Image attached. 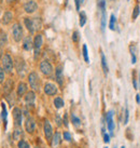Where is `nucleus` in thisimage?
<instances>
[{"label":"nucleus","instance_id":"1","mask_svg":"<svg viewBox=\"0 0 140 148\" xmlns=\"http://www.w3.org/2000/svg\"><path fill=\"white\" fill-rule=\"evenodd\" d=\"M1 65H2V68H3V70L7 74H11L12 73L13 68H14V62H13V60L10 54L5 53L1 58Z\"/></svg>","mask_w":140,"mask_h":148},{"label":"nucleus","instance_id":"2","mask_svg":"<svg viewBox=\"0 0 140 148\" xmlns=\"http://www.w3.org/2000/svg\"><path fill=\"white\" fill-rule=\"evenodd\" d=\"M28 83L33 91L40 90V78L36 71H31L28 75Z\"/></svg>","mask_w":140,"mask_h":148},{"label":"nucleus","instance_id":"3","mask_svg":"<svg viewBox=\"0 0 140 148\" xmlns=\"http://www.w3.org/2000/svg\"><path fill=\"white\" fill-rule=\"evenodd\" d=\"M12 36L15 42H20L24 37V32L21 23H14L12 26Z\"/></svg>","mask_w":140,"mask_h":148},{"label":"nucleus","instance_id":"4","mask_svg":"<svg viewBox=\"0 0 140 148\" xmlns=\"http://www.w3.org/2000/svg\"><path fill=\"white\" fill-rule=\"evenodd\" d=\"M43 45V37L41 34H37L33 38V50H35V58L40 55V50Z\"/></svg>","mask_w":140,"mask_h":148},{"label":"nucleus","instance_id":"5","mask_svg":"<svg viewBox=\"0 0 140 148\" xmlns=\"http://www.w3.org/2000/svg\"><path fill=\"white\" fill-rule=\"evenodd\" d=\"M13 120H14V125L15 127H21L22 121H23V111L18 107H14L12 111Z\"/></svg>","mask_w":140,"mask_h":148},{"label":"nucleus","instance_id":"6","mask_svg":"<svg viewBox=\"0 0 140 148\" xmlns=\"http://www.w3.org/2000/svg\"><path fill=\"white\" fill-rule=\"evenodd\" d=\"M40 71L44 76H51L53 74V66L48 60H44L40 63Z\"/></svg>","mask_w":140,"mask_h":148},{"label":"nucleus","instance_id":"7","mask_svg":"<svg viewBox=\"0 0 140 148\" xmlns=\"http://www.w3.org/2000/svg\"><path fill=\"white\" fill-rule=\"evenodd\" d=\"M43 131H44V136L48 142H51L52 138H53L54 132H53V127L51 125L49 120H46L44 123H43Z\"/></svg>","mask_w":140,"mask_h":148},{"label":"nucleus","instance_id":"8","mask_svg":"<svg viewBox=\"0 0 140 148\" xmlns=\"http://www.w3.org/2000/svg\"><path fill=\"white\" fill-rule=\"evenodd\" d=\"M43 91H44V93H46V95H49V96H54V95H56L58 93L57 86H55L54 83H51V82H48L44 84Z\"/></svg>","mask_w":140,"mask_h":148},{"label":"nucleus","instance_id":"9","mask_svg":"<svg viewBox=\"0 0 140 148\" xmlns=\"http://www.w3.org/2000/svg\"><path fill=\"white\" fill-rule=\"evenodd\" d=\"M25 130L29 134H33L36 130V121L33 120V118L29 117V116L25 120Z\"/></svg>","mask_w":140,"mask_h":148},{"label":"nucleus","instance_id":"10","mask_svg":"<svg viewBox=\"0 0 140 148\" xmlns=\"http://www.w3.org/2000/svg\"><path fill=\"white\" fill-rule=\"evenodd\" d=\"M37 9H38V4L35 0H28V1L24 4L25 12L29 13V14L36 12V11H37Z\"/></svg>","mask_w":140,"mask_h":148},{"label":"nucleus","instance_id":"11","mask_svg":"<svg viewBox=\"0 0 140 148\" xmlns=\"http://www.w3.org/2000/svg\"><path fill=\"white\" fill-rule=\"evenodd\" d=\"M113 114L114 111L113 110H109L107 112V116H106V122H107V127L108 131L112 133L113 130H114V122H113Z\"/></svg>","mask_w":140,"mask_h":148},{"label":"nucleus","instance_id":"12","mask_svg":"<svg viewBox=\"0 0 140 148\" xmlns=\"http://www.w3.org/2000/svg\"><path fill=\"white\" fill-rule=\"evenodd\" d=\"M24 99L25 103L27 105H33L35 104V101H36V93L35 91H28L26 94L24 95Z\"/></svg>","mask_w":140,"mask_h":148},{"label":"nucleus","instance_id":"13","mask_svg":"<svg viewBox=\"0 0 140 148\" xmlns=\"http://www.w3.org/2000/svg\"><path fill=\"white\" fill-rule=\"evenodd\" d=\"M15 68H16V71L18 75L23 76L24 73L26 71V64H25V61L22 60V58H18L17 62L15 63Z\"/></svg>","mask_w":140,"mask_h":148},{"label":"nucleus","instance_id":"14","mask_svg":"<svg viewBox=\"0 0 140 148\" xmlns=\"http://www.w3.org/2000/svg\"><path fill=\"white\" fill-rule=\"evenodd\" d=\"M13 86H14V82H13L12 79H8V80L4 82V84H3V93H4V95H5V96L12 93Z\"/></svg>","mask_w":140,"mask_h":148},{"label":"nucleus","instance_id":"15","mask_svg":"<svg viewBox=\"0 0 140 148\" xmlns=\"http://www.w3.org/2000/svg\"><path fill=\"white\" fill-rule=\"evenodd\" d=\"M55 78L59 86H63L64 83V76H63V66H57L55 69Z\"/></svg>","mask_w":140,"mask_h":148},{"label":"nucleus","instance_id":"16","mask_svg":"<svg viewBox=\"0 0 140 148\" xmlns=\"http://www.w3.org/2000/svg\"><path fill=\"white\" fill-rule=\"evenodd\" d=\"M23 49L26 51H30L31 49H33V40L31 36H27L24 38V41H23Z\"/></svg>","mask_w":140,"mask_h":148},{"label":"nucleus","instance_id":"17","mask_svg":"<svg viewBox=\"0 0 140 148\" xmlns=\"http://www.w3.org/2000/svg\"><path fill=\"white\" fill-rule=\"evenodd\" d=\"M27 89H28V86H27V84L25 82H23V81H21V82L17 84V90H16V93H17V96H24L28 91H27Z\"/></svg>","mask_w":140,"mask_h":148},{"label":"nucleus","instance_id":"18","mask_svg":"<svg viewBox=\"0 0 140 148\" xmlns=\"http://www.w3.org/2000/svg\"><path fill=\"white\" fill-rule=\"evenodd\" d=\"M62 143V135L59 132H55L53 135V138L51 140V145L53 148H57L59 145Z\"/></svg>","mask_w":140,"mask_h":148},{"label":"nucleus","instance_id":"19","mask_svg":"<svg viewBox=\"0 0 140 148\" xmlns=\"http://www.w3.org/2000/svg\"><path fill=\"white\" fill-rule=\"evenodd\" d=\"M24 24H25V26H26L27 30H28L30 34H33L35 32H36L33 18H30V17H24Z\"/></svg>","mask_w":140,"mask_h":148},{"label":"nucleus","instance_id":"20","mask_svg":"<svg viewBox=\"0 0 140 148\" xmlns=\"http://www.w3.org/2000/svg\"><path fill=\"white\" fill-rule=\"evenodd\" d=\"M13 20V14L12 12H10V11H7V12L3 14V17H2V24L3 25H8L10 24Z\"/></svg>","mask_w":140,"mask_h":148},{"label":"nucleus","instance_id":"21","mask_svg":"<svg viewBox=\"0 0 140 148\" xmlns=\"http://www.w3.org/2000/svg\"><path fill=\"white\" fill-rule=\"evenodd\" d=\"M23 130H22L21 127H15V130L13 131V140H17V142H20L21 138L23 137Z\"/></svg>","mask_w":140,"mask_h":148},{"label":"nucleus","instance_id":"22","mask_svg":"<svg viewBox=\"0 0 140 148\" xmlns=\"http://www.w3.org/2000/svg\"><path fill=\"white\" fill-rule=\"evenodd\" d=\"M100 56H101V67H103V70L105 75L108 74V71H109V68H108V65H107V58L105 56V54L103 52H100Z\"/></svg>","mask_w":140,"mask_h":148},{"label":"nucleus","instance_id":"23","mask_svg":"<svg viewBox=\"0 0 140 148\" xmlns=\"http://www.w3.org/2000/svg\"><path fill=\"white\" fill-rule=\"evenodd\" d=\"M0 105H1V108H2V110H1V118H2V120L4 121V124H5V127H7V117H8L7 107H5V104H4L3 102L0 104Z\"/></svg>","mask_w":140,"mask_h":148},{"label":"nucleus","instance_id":"24","mask_svg":"<svg viewBox=\"0 0 140 148\" xmlns=\"http://www.w3.org/2000/svg\"><path fill=\"white\" fill-rule=\"evenodd\" d=\"M64 105H65L64 99H63L60 96H57V97H55V99H54V106H55V108L60 109V108L64 107Z\"/></svg>","mask_w":140,"mask_h":148},{"label":"nucleus","instance_id":"25","mask_svg":"<svg viewBox=\"0 0 140 148\" xmlns=\"http://www.w3.org/2000/svg\"><path fill=\"white\" fill-rule=\"evenodd\" d=\"M129 52H130V56H132V63L135 64L137 62V58H136V47L135 45H129Z\"/></svg>","mask_w":140,"mask_h":148},{"label":"nucleus","instance_id":"26","mask_svg":"<svg viewBox=\"0 0 140 148\" xmlns=\"http://www.w3.org/2000/svg\"><path fill=\"white\" fill-rule=\"evenodd\" d=\"M100 26H101V30L105 32L106 28V23H107V15H106V11H101V18H100Z\"/></svg>","mask_w":140,"mask_h":148},{"label":"nucleus","instance_id":"27","mask_svg":"<svg viewBox=\"0 0 140 148\" xmlns=\"http://www.w3.org/2000/svg\"><path fill=\"white\" fill-rule=\"evenodd\" d=\"M33 25H35V29L36 30H40L42 28V21L40 17H33Z\"/></svg>","mask_w":140,"mask_h":148},{"label":"nucleus","instance_id":"28","mask_svg":"<svg viewBox=\"0 0 140 148\" xmlns=\"http://www.w3.org/2000/svg\"><path fill=\"white\" fill-rule=\"evenodd\" d=\"M70 119H71V122H72V124H73L74 127H79V125L81 124V120H80V118H79V117H77L74 114H71V116H70Z\"/></svg>","mask_w":140,"mask_h":148},{"label":"nucleus","instance_id":"29","mask_svg":"<svg viewBox=\"0 0 140 148\" xmlns=\"http://www.w3.org/2000/svg\"><path fill=\"white\" fill-rule=\"evenodd\" d=\"M116 18L114 14H111L110 16V21H109V28L111 30H114L116 29Z\"/></svg>","mask_w":140,"mask_h":148},{"label":"nucleus","instance_id":"30","mask_svg":"<svg viewBox=\"0 0 140 148\" xmlns=\"http://www.w3.org/2000/svg\"><path fill=\"white\" fill-rule=\"evenodd\" d=\"M82 53H83V58H84V61H85L86 63H90V58H88V52H87L86 45H83Z\"/></svg>","mask_w":140,"mask_h":148},{"label":"nucleus","instance_id":"31","mask_svg":"<svg viewBox=\"0 0 140 148\" xmlns=\"http://www.w3.org/2000/svg\"><path fill=\"white\" fill-rule=\"evenodd\" d=\"M86 23V14L85 12H80V26L83 27Z\"/></svg>","mask_w":140,"mask_h":148},{"label":"nucleus","instance_id":"32","mask_svg":"<svg viewBox=\"0 0 140 148\" xmlns=\"http://www.w3.org/2000/svg\"><path fill=\"white\" fill-rule=\"evenodd\" d=\"M17 147L18 148H30V145L28 144V142L25 140H21L17 143Z\"/></svg>","mask_w":140,"mask_h":148},{"label":"nucleus","instance_id":"33","mask_svg":"<svg viewBox=\"0 0 140 148\" xmlns=\"http://www.w3.org/2000/svg\"><path fill=\"white\" fill-rule=\"evenodd\" d=\"M139 13H140V7H139V5H136V7L134 8V11H133V15H132V17H133V20H134V21H135L137 17H138Z\"/></svg>","mask_w":140,"mask_h":148},{"label":"nucleus","instance_id":"34","mask_svg":"<svg viewBox=\"0 0 140 148\" xmlns=\"http://www.w3.org/2000/svg\"><path fill=\"white\" fill-rule=\"evenodd\" d=\"M7 43V34L0 33V47H2Z\"/></svg>","mask_w":140,"mask_h":148},{"label":"nucleus","instance_id":"35","mask_svg":"<svg viewBox=\"0 0 140 148\" xmlns=\"http://www.w3.org/2000/svg\"><path fill=\"white\" fill-rule=\"evenodd\" d=\"M63 138L67 142H71V134H70V132L68 131H65L63 133Z\"/></svg>","mask_w":140,"mask_h":148},{"label":"nucleus","instance_id":"36","mask_svg":"<svg viewBox=\"0 0 140 148\" xmlns=\"http://www.w3.org/2000/svg\"><path fill=\"white\" fill-rule=\"evenodd\" d=\"M128 120H129V112H128V109H124V124L128 123Z\"/></svg>","mask_w":140,"mask_h":148},{"label":"nucleus","instance_id":"37","mask_svg":"<svg viewBox=\"0 0 140 148\" xmlns=\"http://www.w3.org/2000/svg\"><path fill=\"white\" fill-rule=\"evenodd\" d=\"M98 5L101 11H105V9H106V1L105 0H99Z\"/></svg>","mask_w":140,"mask_h":148},{"label":"nucleus","instance_id":"38","mask_svg":"<svg viewBox=\"0 0 140 148\" xmlns=\"http://www.w3.org/2000/svg\"><path fill=\"white\" fill-rule=\"evenodd\" d=\"M4 74H5V71L3 70V68H2V67H0V83L3 82V80H4Z\"/></svg>","mask_w":140,"mask_h":148},{"label":"nucleus","instance_id":"39","mask_svg":"<svg viewBox=\"0 0 140 148\" xmlns=\"http://www.w3.org/2000/svg\"><path fill=\"white\" fill-rule=\"evenodd\" d=\"M72 41L73 42L79 41V33L78 32H73V34H72Z\"/></svg>","mask_w":140,"mask_h":148},{"label":"nucleus","instance_id":"40","mask_svg":"<svg viewBox=\"0 0 140 148\" xmlns=\"http://www.w3.org/2000/svg\"><path fill=\"white\" fill-rule=\"evenodd\" d=\"M103 142L108 144V143L110 142V135H109V134H107V133H103Z\"/></svg>","mask_w":140,"mask_h":148},{"label":"nucleus","instance_id":"41","mask_svg":"<svg viewBox=\"0 0 140 148\" xmlns=\"http://www.w3.org/2000/svg\"><path fill=\"white\" fill-rule=\"evenodd\" d=\"M133 86H134V89H135V90L138 89V86H137V80H136V77H135V76L133 77Z\"/></svg>","mask_w":140,"mask_h":148},{"label":"nucleus","instance_id":"42","mask_svg":"<svg viewBox=\"0 0 140 148\" xmlns=\"http://www.w3.org/2000/svg\"><path fill=\"white\" fill-rule=\"evenodd\" d=\"M63 122H64V124H65V127H68V118H67V114H65V116H64Z\"/></svg>","mask_w":140,"mask_h":148},{"label":"nucleus","instance_id":"43","mask_svg":"<svg viewBox=\"0 0 140 148\" xmlns=\"http://www.w3.org/2000/svg\"><path fill=\"white\" fill-rule=\"evenodd\" d=\"M74 2H75V8L77 10H80V3H81V0H74Z\"/></svg>","mask_w":140,"mask_h":148},{"label":"nucleus","instance_id":"44","mask_svg":"<svg viewBox=\"0 0 140 148\" xmlns=\"http://www.w3.org/2000/svg\"><path fill=\"white\" fill-rule=\"evenodd\" d=\"M62 119H60V117L59 116H57L56 117V123H57V125H62Z\"/></svg>","mask_w":140,"mask_h":148},{"label":"nucleus","instance_id":"45","mask_svg":"<svg viewBox=\"0 0 140 148\" xmlns=\"http://www.w3.org/2000/svg\"><path fill=\"white\" fill-rule=\"evenodd\" d=\"M136 101H137V104H139V103H140V95H139V94H137V95H136Z\"/></svg>","mask_w":140,"mask_h":148},{"label":"nucleus","instance_id":"46","mask_svg":"<svg viewBox=\"0 0 140 148\" xmlns=\"http://www.w3.org/2000/svg\"><path fill=\"white\" fill-rule=\"evenodd\" d=\"M14 1H17V0H7L8 3H11V2H14Z\"/></svg>","mask_w":140,"mask_h":148},{"label":"nucleus","instance_id":"47","mask_svg":"<svg viewBox=\"0 0 140 148\" xmlns=\"http://www.w3.org/2000/svg\"><path fill=\"white\" fill-rule=\"evenodd\" d=\"M139 84H140V74H139Z\"/></svg>","mask_w":140,"mask_h":148},{"label":"nucleus","instance_id":"48","mask_svg":"<svg viewBox=\"0 0 140 148\" xmlns=\"http://www.w3.org/2000/svg\"><path fill=\"white\" fill-rule=\"evenodd\" d=\"M83 1H84V0H81V2H83Z\"/></svg>","mask_w":140,"mask_h":148},{"label":"nucleus","instance_id":"49","mask_svg":"<svg viewBox=\"0 0 140 148\" xmlns=\"http://www.w3.org/2000/svg\"><path fill=\"white\" fill-rule=\"evenodd\" d=\"M35 148H40V147H38V146H37V147H35Z\"/></svg>","mask_w":140,"mask_h":148},{"label":"nucleus","instance_id":"50","mask_svg":"<svg viewBox=\"0 0 140 148\" xmlns=\"http://www.w3.org/2000/svg\"><path fill=\"white\" fill-rule=\"evenodd\" d=\"M121 148H125V147H124V146H123V147H121Z\"/></svg>","mask_w":140,"mask_h":148},{"label":"nucleus","instance_id":"51","mask_svg":"<svg viewBox=\"0 0 140 148\" xmlns=\"http://www.w3.org/2000/svg\"><path fill=\"white\" fill-rule=\"evenodd\" d=\"M103 148H108V147H103Z\"/></svg>","mask_w":140,"mask_h":148},{"label":"nucleus","instance_id":"52","mask_svg":"<svg viewBox=\"0 0 140 148\" xmlns=\"http://www.w3.org/2000/svg\"><path fill=\"white\" fill-rule=\"evenodd\" d=\"M0 56H1V53H0Z\"/></svg>","mask_w":140,"mask_h":148},{"label":"nucleus","instance_id":"53","mask_svg":"<svg viewBox=\"0 0 140 148\" xmlns=\"http://www.w3.org/2000/svg\"><path fill=\"white\" fill-rule=\"evenodd\" d=\"M114 148H116V147H114Z\"/></svg>","mask_w":140,"mask_h":148}]
</instances>
